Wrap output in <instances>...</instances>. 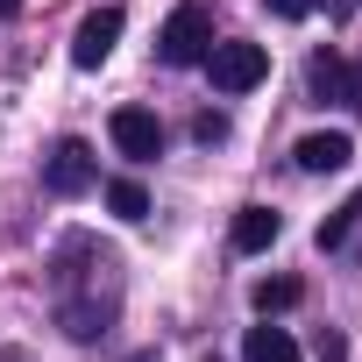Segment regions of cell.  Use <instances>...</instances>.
Masks as SVG:
<instances>
[{"mask_svg":"<svg viewBox=\"0 0 362 362\" xmlns=\"http://www.w3.org/2000/svg\"><path fill=\"white\" fill-rule=\"evenodd\" d=\"M114 43H121V8H93V15L78 22V36H71V64H78V71H100V64L114 57Z\"/></svg>","mask_w":362,"mask_h":362,"instance_id":"obj_5","label":"cell"},{"mask_svg":"<svg viewBox=\"0 0 362 362\" xmlns=\"http://www.w3.org/2000/svg\"><path fill=\"white\" fill-rule=\"evenodd\" d=\"M242 362H298V341H291L284 327H270V320H263V327H249V334H242Z\"/></svg>","mask_w":362,"mask_h":362,"instance_id":"obj_8","label":"cell"},{"mask_svg":"<svg viewBox=\"0 0 362 362\" xmlns=\"http://www.w3.org/2000/svg\"><path fill=\"white\" fill-rule=\"evenodd\" d=\"M341 107L362 114V64H341Z\"/></svg>","mask_w":362,"mask_h":362,"instance_id":"obj_14","label":"cell"},{"mask_svg":"<svg viewBox=\"0 0 362 362\" xmlns=\"http://www.w3.org/2000/svg\"><path fill=\"white\" fill-rule=\"evenodd\" d=\"M313 355H320V362H348V341H341L334 327H320V334H313Z\"/></svg>","mask_w":362,"mask_h":362,"instance_id":"obj_13","label":"cell"},{"mask_svg":"<svg viewBox=\"0 0 362 362\" xmlns=\"http://www.w3.org/2000/svg\"><path fill=\"white\" fill-rule=\"evenodd\" d=\"M0 15H22V0H0Z\"/></svg>","mask_w":362,"mask_h":362,"instance_id":"obj_17","label":"cell"},{"mask_svg":"<svg viewBox=\"0 0 362 362\" xmlns=\"http://www.w3.org/2000/svg\"><path fill=\"white\" fill-rule=\"evenodd\" d=\"M298 298H305V284H298V277H256V291H249V305H256L263 320H270V313H291Z\"/></svg>","mask_w":362,"mask_h":362,"instance_id":"obj_9","label":"cell"},{"mask_svg":"<svg viewBox=\"0 0 362 362\" xmlns=\"http://www.w3.org/2000/svg\"><path fill=\"white\" fill-rule=\"evenodd\" d=\"M43 185H50L57 199H78V192H93V185H100V156H93V142L64 135V142L43 156Z\"/></svg>","mask_w":362,"mask_h":362,"instance_id":"obj_2","label":"cell"},{"mask_svg":"<svg viewBox=\"0 0 362 362\" xmlns=\"http://www.w3.org/2000/svg\"><path fill=\"white\" fill-rule=\"evenodd\" d=\"M206 71H214V93H256L270 78V50L263 43H214Z\"/></svg>","mask_w":362,"mask_h":362,"instance_id":"obj_1","label":"cell"},{"mask_svg":"<svg viewBox=\"0 0 362 362\" xmlns=\"http://www.w3.org/2000/svg\"><path fill=\"white\" fill-rule=\"evenodd\" d=\"M192 135H199V142H221V135H228V114H199Z\"/></svg>","mask_w":362,"mask_h":362,"instance_id":"obj_16","label":"cell"},{"mask_svg":"<svg viewBox=\"0 0 362 362\" xmlns=\"http://www.w3.org/2000/svg\"><path fill=\"white\" fill-rule=\"evenodd\" d=\"M298 170H313V177H327V170H348V156H355V142L341 135V128H320V135H305L298 149Z\"/></svg>","mask_w":362,"mask_h":362,"instance_id":"obj_6","label":"cell"},{"mask_svg":"<svg viewBox=\"0 0 362 362\" xmlns=\"http://www.w3.org/2000/svg\"><path fill=\"white\" fill-rule=\"evenodd\" d=\"M277 235H284V221H277L270 206H242V214H235V235H228V242H235V256H263V249H270Z\"/></svg>","mask_w":362,"mask_h":362,"instance_id":"obj_7","label":"cell"},{"mask_svg":"<svg viewBox=\"0 0 362 362\" xmlns=\"http://www.w3.org/2000/svg\"><path fill=\"white\" fill-rule=\"evenodd\" d=\"M263 8H270V15H284V22H305L320 0H263Z\"/></svg>","mask_w":362,"mask_h":362,"instance_id":"obj_15","label":"cell"},{"mask_svg":"<svg viewBox=\"0 0 362 362\" xmlns=\"http://www.w3.org/2000/svg\"><path fill=\"white\" fill-rule=\"evenodd\" d=\"M305 93H313L320 107H327V100H341V57H334V50H320V57L305 64Z\"/></svg>","mask_w":362,"mask_h":362,"instance_id":"obj_10","label":"cell"},{"mask_svg":"<svg viewBox=\"0 0 362 362\" xmlns=\"http://www.w3.org/2000/svg\"><path fill=\"white\" fill-rule=\"evenodd\" d=\"M206 50H214L206 8H177V15L163 22V36H156V57H163V64H206Z\"/></svg>","mask_w":362,"mask_h":362,"instance_id":"obj_3","label":"cell"},{"mask_svg":"<svg viewBox=\"0 0 362 362\" xmlns=\"http://www.w3.org/2000/svg\"><path fill=\"white\" fill-rule=\"evenodd\" d=\"M0 362H22V355H15V348H0Z\"/></svg>","mask_w":362,"mask_h":362,"instance_id":"obj_18","label":"cell"},{"mask_svg":"<svg viewBox=\"0 0 362 362\" xmlns=\"http://www.w3.org/2000/svg\"><path fill=\"white\" fill-rule=\"evenodd\" d=\"M355 221H362V192H355V199H348V206H334V214H327V221H320V249H341V242H348V228H355Z\"/></svg>","mask_w":362,"mask_h":362,"instance_id":"obj_12","label":"cell"},{"mask_svg":"<svg viewBox=\"0 0 362 362\" xmlns=\"http://www.w3.org/2000/svg\"><path fill=\"white\" fill-rule=\"evenodd\" d=\"M107 135H114V149H121L128 163H156V156H163V128H156L149 107H114Z\"/></svg>","mask_w":362,"mask_h":362,"instance_id":"obj_4","label":"cell"},{"mask_svg":"<svg viewBox=\"0 0 362 362\" xmlns=\"http://www.w3.org/2000/svg\"><path fill=\"white\" fill-rule=\"evenodd\" d=\"M107 206H114L121 221H142V214H149V192L135 185V177H114V185H107Z\"/></svg>","mask_w":362,"mask_h":362,"instance_id":"obj_11","label":"cell"}]
</instances>
